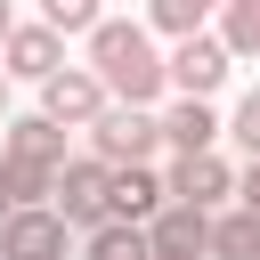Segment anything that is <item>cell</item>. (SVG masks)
Listing matches in <instances>:
<instances>
[{"label":"cell","mask_w":260,"mask_h":260,"mask_svg":"<svg viewBox=\"0 0 260 260\" xmlns=\"http://www.w3.org/2000/svg\"><path fill=\"white\" fill-rule=\"evenodd\" d=\"M81 49H89V65L106 73V89L130 98V106H154V98L171 89V57L154 49V24L98 16V32H81Z\"/></svg>","instance_id":"obj_1"},{"label":"cell","mask_w":260,"mask_h":260,"mask_svg":"<svg viewBox=\"0 0 260 260\" xmlns=\"http://www.w3.org/2000/svg\"><path fill=\"white\" fill-rule=\"evenodd\" d=\"M57 211L73 219V228H106L114 219V162L89 146V154H65V171H57Z\"/></svg>","instance_id":"obj_2"},{"label":"cell","mask_w":260,"mask_h":260,"mask_svg":"<svg viewBox=\"0 0 260 260\" xmlns=\"http://www.w3.org/2000/svg\"><path fill=\"white\" fill-rule=\"evenodd\" d=\"M89 146H98L106 162H146V154H154V146H171V138H162V114H154V106L114 98V106L89 122Z\"/></svg>","instance_id":"obj_3"},{"label":"cell","mask_w":260,"mask_h":260,"mask_svg":"<svg viewBox=\"0 0 260 260\" xmlns=\"http://www.w3.org/2000/svg\"><path fill=\"white\" fill-rule=\"evenodd\" d=\"M106 106H114V89H106V73H98L89 57H81V65H57V73L41 81V114H57L65 130H89Z\"/></svg>","instance_id":"obj_4"},{"label":"cell","mask_w":260,"mask_h":260,"mask_svg":"<svg viewBox=\"0 0 260 260\" xmlns=\"http://www.w3.org/2000/svg\"><path fill=\"white\" fill-rule=\"evenodd\" d=\"M65 236H73V219L57 203H16L0 219V260H65Z\"/></svg>","instance_id":"obj_5"},{"label":"cell","mask_w":260,"mask_h":260,"mask_svg":"<svg viewBox=\"0 0 260 260\" xmlns=\"http://www.w3.org/2000/svg\"><path fill=\"white\" fill-rule=\"evenodd\" d=\"M228 65H236V49H228L219 32H187V41L171 49V89H179V98H211V89L228 81Z\"/></svg>","instance_id":"obj_6"},{"label":"cell","mask_w":260,"mask_h":260,"mask_svg":"<svg viewBox=\"0 0 260 260\" xmlns=\"http://www.w3.org/2000/svg\"><path fill=\"white\" fill-rule=\"evenodd\" d=\"M0 154H8V162H49V171H65V122H57V114H8V122H0Z\"/></svg>","instance_id":"obj_7"},{"label":"cell","mask_w":260,"mask_h":260,"mask_svg":"<svg viewBox=\"0 0 260 260\" xmlns=\"http://www.w3.org/2000/svg\"><path fill=\"white\" fill-rule=\"evenodd\" d=\"M0 57H8V73H16V81H49V73L65 65V32H57L49 16H41V24H16Z\"/></svg>","instance_id":"obj_8"},{"label":"cell","mask_w":260,"mask_h":260,"mask_svg":"<svg viewBox=\"0 0 260 260\" xmlns=\"http://www.w3.org/2000/svg\"><path fill=\"white\" fill-rule=\"evenodd\" d=\"M162 179H171V195H179V203H203V211H211L219 195H236V171L219 162V146H203V154H179Z\"/></svg>","instance_id":"obj_9"},{"label":"cell","mask_w":260,"mask_h":260,"mask_svg":"<svg viewBox=\"0 0 260 260\" xmlns=\"http://www.w3.org/2000/svg\"><path fill=\"white\" fill-rule=\"evenodd\" d=\"M146 228H154V252H187V260H211V211H203V203H179V195H171V203H162Z\"/></svg>","instance_id":"obj_10"},{"label":"cell","mask_w":260,"mask_h":260,"mask_svg":"<svg viewBox=\"0 0 260 260\" xmlns=\"http://www.w3.org/2000/svg\"><path fill=\"white\" fill-rule=\"evenodd\" d=\"M171 203V179L154 162H114V219H154Z\"/></svg>","instance_id":"obj_11"},{"label":"cell","mask_w":260,"mask_h":260,"mask_svg":"<svg viewBox=\"0 0 260 260\" xmlns=\"http://www.w3.org/2000/svg\"><path fill=\"white\" fill-rule=\"evenodd\" d=\"M162 138H171V154H203V146L228 138V122L211 114V98H179V106L162 114Z\"/></svg>","instance_id":"obj_12"},{"label":"cell","mask_w":260,"mask_h":260,"mask_svg":"<svg viewBox=\"0 0 260 260\" xmlns=\"http://www.w3.org/2000/svg\"><path fill=\"white\" fill-rule=\"evenodd\" d=\"M211 260H260V211L252 203L211 211Z\"/></svg>","instance_id":"obj_13"},{"label":"cell","mask_w":260,"mask_h":260,"mask_svg":"<svg viewBox=\"0 0 260 260\" xmlns=\"http://www.w3.org/2000/svg\"><path fill=\"white\" fill-rule=\"evenodd\" d=\"M89 260H154V228L146 219H106V228H89Z\"/></svg>","instance_id":"obj_14"},{"label":"cell","mask_w":260,"mask_h":260,"mask_svg":"<svg viewBox=\"0 0 260 260\" xmlns=\"http://www.w3.org/2000/svg\"><path fill=\"white\" fill-rule=\"evenodd\" d=\"M203 16H219V8H211V0H146V24H154V32H171V41L203 32Z\"/></svg>","instance_id":"obj_15"},{"label":"cell","mask_w":260,"mask_h":260,"mask_svg":"<svg viewBox=\"0 0 260 260\" xmlns=\"http://www.w3.org/2000/svg\"><path fill=\"white\" fill-rule=\"evenodd\" d=\"M219 41L236 57H260V0H228L219 8Z\"/></svg>","instance_id":"obj_16"},{"label":"cell","mask_w":260,"mask_h":260,"mask_svg":"<svg viewBox=\"0 0 260 260\" xmlns=\"http://www.w3.org/2000/svg\"><path fill=\"white\" fill-rule=\"evenodd\" d=\"M41 16L57 32H98V0H41Z\"/></svg>","instance_id":"obj_17"},{"label":"cell","mask_w":260,"mask_h":260,"mask_svg":"<svg viewBox=\"0 0 260 260\" xmlns=\"http://www.w3.org/2000/svg\"><path fill=\"white\" fill-rule=\"evenodd\" d=\"M228 138H236L244 154H260V89H244V98H236V114H228Z\"/></svg>","instance_id":"obj_18"},{"label":"cell","mask_w":260,"mask_h":260,"mask_svg":"<svg viewBox=\"0 0 260 260\" xmlns=\"http://www.w3.org/2000/svg\"><path fill=\"white\" fill-rule=\"evenodd\" d=\"M236 203H252V211H260V154L244 162V179H236Z\"/></svg>","instance_id":"obj_19"},{"label":"cell","mask_w":260,"mask_h":260,"mask_svg":"<svg viewBox=\"0 0 260 260\" xmlns=\"http://www.w3.org/2000/svg\"><path fill=\"white\" fill-rule=\"evenodd\" d=\"M16 211V179H8V154H0V219Z\"/></svg>","instance_id":"obj_20"},{"label":"cell","mask_w":260,"mask_h":260,"mask_svg":"<svg viewBox=\"0 0 260 260\" xmlns=\"http://www.w3.org/2000/svg\"><path fill=\"white\" fill-rule=\"evenodd\" d=\"M8 32H16V8H8V0H0V49H8Z\"/></svg>","instance_id":"obj_21"},{"label":"cell","mask_w":260,"mask_h":260,"mask_svg":"<svg viewBox=\"0 0 260 260\" xmlns=\"http://www.w3.org/2000/svg\"><path fill=\"white\" fill-rule=\"evenodd\" d=\"M8 81H16V73H8V57H0V122H8Z\"/></svg>","instance_id":"obj_22"},{"label":"cell","mask_w":260,"mask_h":260,"mask_svg":"<svg viewBox=\"0 0 260 260\" xmlns=\"http://www.w3.org/2000/svg\"><path fill=\"white\" fill-rule=\"evenodd\" d=\"M154 260H187V252H154Z\"/></svg>","instance_id":"obj_23"},{"label":"cell","mask_w":260,"mask_h":260,"mask_svg":"<svg viewBox=\"0 0 260 260\" xmlns=\"http://www.w3.org/2000/svg\"><path fill=\"white\" fill-rule=\"evenodd\" d=\"M211 8H228V0H211Z\"/></svg>","instance_id":"obj_24"}]
</instances>
